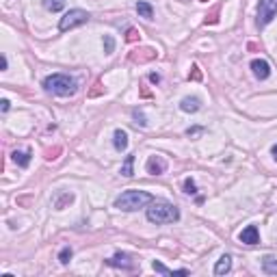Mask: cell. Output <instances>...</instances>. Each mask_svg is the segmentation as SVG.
Wrapping results in <instances>:
<instances>
[{
	"instance_id": "6da1fadb",
	"label": "cell",
	"mask_w": 277,
	"mask_h": 277,
	"mask_svg": "<svg viewBox=\"0 0 277 277\" xmlns=\"http://www.w3.org/2000/svg\"><path fill=\"white\" fill-rule=\"evenodd\" d=\"M152 202H154V197H152L148 190L130 188V190H124V193L117 197L113 206L117 210H124V212H134V210H141L145 206H150Z\"/></svg>"
},
{
	"instance_id": "7a4b0ae2",
	"label": "cell",
	"mask_w": 277,
	"mask_h": 277,
	"mask_svg": "<svg viewBox=\"0 0 277 277\" xmlns=\"http://www.w3.org/2000/svg\"><path fill=\"white\" fill-rule=\"evenodd\" d=\"M44 89L52 96L70 98L78 91V82H76V78H72L68 74H52L44 78Z\"/></svg>"
},
{
	"instance_id": "3957f363",
	"label": "cell",
	"mask_w": 277,
	"mask_h": 277,
	"mask_svg": "<svg viewBox=\"0 0 277 277\" xmlns=\"http://www.w3.org/2000/svg\"><path fill=\"white\" fill-rule=\"evenodd\" d=\"M180 219V210L174 204L162 202V200H154L148 208V221L156 223V226H164V223H176Z\"/></svg>"
},
{
	"instance_id": "277c9868",
	"label": "cell",
	"mask_w": 277,
	"mask_h": 277,
	"mask_svg": "<svg viewBox=\"0 0 277 277\" xmlns=\"http://www.w3.org/2000/svg\"><path fill=\"white\" fill-rule=\"evenodd\" d=\"M89 22V13L84 9H70L65 16L61 18V22H58V30H72V28H78V26L87 24Z\"/></svg>"
},
{
	"instance_id": "5b68a950",
	"label": "cell",
	"mask_w": 277,
	"mask_h": 277,
	"mask_svg": "<svg viewBox=\"0 0 277 277\" xmlns=\"http://www.w3.org/2000/svg\"><path fill=\"white\" fill-rule=\"evenodd\" d=\"M277 16V0H260L258 4V28H264Z\"/></svg>"
},
{
	"instance_id": "8992f818",
	"label": "cell",
	"mask_w": 277,
	"mask_h": 277,
	"mask_svg": "<svg viewBox=\"0 0 277 277\" xmlns=\"http://www.w3.org/2000/svg\"><path fill=\"white\" fill-rule=\"evenodd\" d=\"M106 264L108 266H115V268H122V271H134V268H136V262L132 260V256L122 254V252H117L113 258H108Z\"/></svg>"
},
{
	"instance_id": "52a82bcc",
	"label": "cell",
	"mask_w": 277,
	"mask_h": 277,
	"mask_svg": "<svg viewBox=\"0 0 277 277\" xmlns=\"http://www.w3.org/2000/svg\"><path fill=\"white\" fill-rule=\"evenodd\" d=\"M145 169H148V174H152V176H162L164 171H167V160H164L162 156H150L148 162H145Z\"/></svg>"
},
{
	"instance_id": "ba28073f",
	"label": "cell",
	"mask_w": 277,
	"mask_h": 277,
	"mask_svg": "<svg viewBox=\"0 0 277 277\" xmlns=\"http://www.w3.org/2000/svg\"><path fill=\"white\" fill-rule=\"evenodd\" d=\"M252 72H254V76L258 78V80H266V78L271 76V65H268L264 58H254V61H252Z\"/></svg>"
},
{
	"instance_id": "9c48e42d",
	"label": "cell",
	"mask_w": 277,
	"mask_h": 277,
	"mask_svg": "<svg viewBox=\"0 0 277 277\" xmlns=\"http://www.w3.org/2000/svg\"><path fill=\"white\" fill-rule=\"evenodd\" d=\"M238 240L245 242V245H258V242H260V232H258V228H256V226H247V228L238 234Z\"/></svg>"
},
{
	"instance_id": "30bf717a",
	"label": "cell",
	"mask_w": 277,
	"mask_h": 277,
	"mask_svg": "<svg viewBox=\"0 0 277 277\" xmlns=\"http://www.w3.org/2000/svg\"><path fill=\"white\" fill-rule=\"evenodd\" d=\"M180 108L184 110V113H197V110L202 108V100L195 96H188V98H182L180 102Z\"/></svg>"
},
{
	"instance_id": "8fae6325",
	"label": "cell",
	"mask_w": 277,
	"mask_h": 277,
	"mask_svg": "<svg viewBox=\"0 0 277 277\" xmlns=\"http://www.w3.org/2000/svg\"><path fill=\"white\" fill-rule=\"evenodd\" d=\"M11 160L18 164V167H22V169H26L30 164V150H16L11 154Z\"/></svg>"
},
{
	"instance_id": "7c38bea8",
	"label": "cell",
	"mask_w": 277,
	"mask_h": 277,
	"mask_svg": "<svg viewBox=\"0 0 277 277\" xmlns=\"http://www.w3.org/2000/svg\"><path fill=\"white\" fill-rule=\"evenodd\" d=\"M230 268H232V256L223 254L214 264V275H226V273H230Z\"/></svg>"
},
{
	"instance_id": "4fadbf2b",
	"label": "cell",
	"mask_w": 277,
	"mask_h": 277,
	"mask_svg": "<svg viewBox=\"0 0 277 277\" xmlns=\"http://www.w3.org/2000/svg\"><path fill=\"white\" fill-rule=\"evenodd\" d=\"M113 145H115L117 152H124L128 148V132H126V130H122V128L115 130V132H113Z\"/></svg>"
},
{
	"instance_id": "5bb4252c",
	"label": "cell",
	"mask_w": 277,
	"mask_h": 277,
	"mask_svg": "<svg viewBox=\"0 0 277 277\" xmlns=\"http://www.w3.org/2000/svg\"><path fill=\"white\" fill-rule=\"evenodd\" d=\"M152 268H154L156 273H160V275H188V268H180V271H171V268H167V266L162 264V262H158V260L152 262Z\"/></svg>"
},
{
	"instance_id": "9a60e30c",
	"label": "cell",
	"mask_w": 277,
	"mask_h": 277,
	"mask_svg": "<svg viewBox=\"0 0 277 277\" xmlns=\"http://www.w3.org/2000/svg\"><path fill=\"white\" fill-rule=\"evenodd\" d=\"M136 13L145 20H154V6L150 2H145V0H138L136 2Z\"/></svg>"
},
{
	"instance_id": "2e32d148",
	"label": "cell",
	"mask_w": 277,
	"mask_h": 277,
	"mask_svg": "<svg viewBox=\"0 0 277 277\" xmlns=\"http://www.w3.org/2000/svg\"><path fill=\"white\" fill-rule=\"evenodd\" d=\"M262 271L266 275H277V258L273 256H264L262 258Z\"/></svg>"
},
{
	"instance_id": "e0dca14e",
	"label": "cell",
	"mask_w": 277,
	"mask_h": 277,
	"mask_svg": "<svg viewBox=\"0 0 277 277\" xmlns=\"http://www.w3.org/2000/svg\"><path fill=\"white\" fill-rule=\"evenodd\" d=\"M132 167H134V154H128L126 160H124V164H122V171H120V174H122L124 178H132V176H134Z\"/></svg>"
},
{
	"instance_id": "ac0fdd59",
	"label": "cell",
	"mask_w": 277,
	"mask_h": 277,
	"mask_svg": "<svg viewBox=\"0 0 277 277\" xmlns=\"http://www.w3.org/2000/svg\"><path fill=\"white\" fill-rule=\"evenodd\" d=\"M65 4H68V0H44V6H46L48 11H52V13L61 11Z\"/></svg>"
},
{
	"instance_id": "d6986e66",
	"label": "cell",
	"mask_w": 277,
	"mask_h": 277,
	"mask_svg": "<svg viewBox=\"0 0 277 277\" xmlns=\"http://www.w3.org/2000/svg\"><path fill=\"white\" fill-rule=\"evenodd\" d=\"M72 202H74V195H72V193H63V195H61V200H56V202H54V208H56V210H63V208H65V204H72Z\"/></svg>"
},
{
	"instance_id": "ffe728a7",
	"label": "cell",
	"mask_w": 277,
	"mask_h": 277,
	"mask_svg": "<svg viewBox=\"0 0 277 277\" xmlns=\"http://www.w3.org/2000/svg\"><path fill=\"white\" fill-rule=\"evenodd\" d=\"M72 256H74L72 247H63V249H61V254H58V262H61V264H68V262L72 260Z\"/></svg>"
},
{
	"instance_id": "44dd1931",
	"label": "cell",
	"mask_w": 277,
	"mask_h": 277,
	"mask_svg": "<svg viewBox=\"0 0 277 277\" xmlns=\"http://www.w3.org/2000/svg\"><path fill=\"white\" fill-rule=\"evenodd\" d=\"M132 117H134V124H138V126H141V128H145V126H148V120H145V115H143V110H138V108H134L132 110Z\"/></svg>"
},
{
	"instance_id": "7402d4cb",
	"label": "cell",
	"mask_w": 277,
	"mask_h": 277,
	"mask_svg": "<svg viewBox=\"0 0 277 277\" xmlns=\"http://www.w3.org/2000/svg\"><path fill=\"white\" fill-rule=\"evenodd\" d=\"M113 50H115V39L110 35H106L104 37V52H106V54H113Z\"/></svg>"
},
{
	"instance_id": "603a6c76",
	"label": "cell",
	"mask_w": 277,
	"mask_h": 277,
	"mask_svg": "<svg viewBox=\"0 0 277 277\" xmlns=\"http://www.w3.org/2000/svg\"><path fill=\"white\" fill-rule=\"evenodd\" d=\"M184 193H186V195H195L197 193V186H195V182L190 180V178L184 180Z\"/></svg>"
},
{
	"instance_id": "cb8c5ba5",
	"label": "cell",
	"mask_w": 277,
	"mask_h": 277,
	"mask_svg": "<svg viewBox=\"0 0 277 277\" xmlns=\"http://www.w3.org/2000/svg\"><path fill=\"white\" fill-rule=\"evenodd\" d=\"M202 132H204V128H188L186 130L188 136H197V134H202Z\"/></svg>"
},
{
	"instance_id": "d4e9b609",
	"label": "cell",
	"mask_w": 277,
	"mask_h": 277,
	"mask_svg": "<svg viewBox=\"0 0 277 277\" xmlns=\"http://www.w3.org/2000/svg\"><path fill=\"white\" fill-rule=\"evenodd\" d=\"M6 68H9V61H6V56L2 54L0 56V72H6Z\"/></svg>"
},
{
	"instance_id": "484cf974",
	"label": "cell",
	"mask_w": 277,
	"mask_h": 277,
	"mask_svg": "<svg viewBox=\"0 0 277 277\" xmlns=\"http://www.w3.org/2000/svg\"><path fill=\"white\" fill-rule=\"evenodd\" d=\"M136 39H138V32L134 28H130L128 30V42H136Z\"/></svg>"
},
{
	"instance_id": "4316f807",
	"label": "cell",
	"mask_w": 277,
	"mask_h": 277,
	"mask_svg": "<svg viewBox=\"0 0 277 277\" xmlns=\"http://www.w3.org/2000/svg\"><path fill=\"white\" fill-rule=\"evenodd\" d=\"M0 104H2V106H0V108H2V113H6V110H9V108H11V102H9V100H6V98H4V100H2V102H0Z\"/></svg>"
},
{
	"instance_id": "83f0119b",
	"label": "cell",
	"mask_w": 277,
	"mask_h": 277,
	"mask_svg": "<svg viewBox=\"0 0 277 277\" xmlns=\"http://www.w3.org/2000/svg\"><path fill=\"white\" fill-rule=\"evenodd\" d=\"M150 80L152 82H160V76H158V74H150Z\"/></svg>"
},
{
	"instance_id": "f1b7e54d",
	"label": "cell",
	"mask_w": 277,
	"mask_h": 277,
	"mask_svg": "<svg viewBox=\"0 0 277 277\" xmlns=\"http://www.w3.org/2000/svg\"><path fill=\"white\" fill-rule=\"evenodd\" d=\"M271 154H273V158H275V160H277V143L273 145V148H271Z\"/></svg>"
}]
</instances>
